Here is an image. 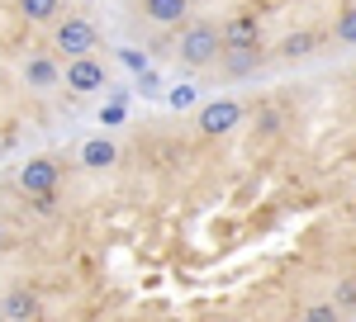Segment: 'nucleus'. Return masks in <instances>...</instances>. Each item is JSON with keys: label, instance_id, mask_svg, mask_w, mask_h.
Returning a JSON list of instances; mask_svg holds the SVG:
<instances>
[{"label": "nucleus", "instance_id": "nucleus-19", "mask_svg": "<svg viewBox=\"0 0 356 322\" xmlns=\"http://www.w3.org/2000/svg\"><path fill=\"white\" fill-rule=\"evenodd\" d=\"M304 318H309V322H332V318H337V303H314Z\"/></svg>", "mask_w": 356, "mask_h": 322}, {"label": "nucleus", "instance_id": "nucleus-2", "mask_svg": "<svg viewBox=\"0 0 356 322\" xmlns=\"http://www.w3.org/2000/svg\"><path fill=\"white\" fill-rule=\"evenodd\" d=\"M53 43H57V53H67V57H86L95 48V24L81 19V15H67V19L53 28Z\"/></svg>", "mask_w": 356, "mask_h": 322}, {"label": "nucleus", "instance_id": "nucleus-21", "mask_svg": "<svg viewBox=\"0 0 356 322\" xmlns=\"http://www.w3.org/2000/svg\"><path fill=\"white\" fill-rule=\"evenodd\" d=\"M0 246H5V232H0Z\"/></svg>", "mask_w": 356, "mask_h": 322}, {"label": "nucleus", "instance_id": "nucleus-9", "mask_svg": "<svg viewBox=\"0 0 356 322\" xmlns=\"http://www.w3.org/2000/svg\"><path fill=\"white\" fill-rule=\"evenodd\" d=\"M114 157H119V152H114L110 137H90V142L81 147V166H90V171H105V166H114Z\"/></svg>", "mask_w": 356, "mask_h": 322}, {"label": "nucleus", "instance_id": "nucleus-11", "mask_svg": "<svg viewBox=\"0 0 356 322\" xmlns=\"http://www.w3.org/2000/svg\"><path fill=\"white\" fill-rule=\"evenodd\" d=\"M19 15L33 19V24H48V19L62 15V0H19Z\"/></svg>", "mask_w": 356, "mask_h": 322}, {"label": "nucleus", "instance_id": "nucleus-13", "mask_svg": "<svg viewBox=\"0 0 356 322\" xmlns=\"http://www.w3.org/2000/svg\"><path fill=\"white\" fill-rule=\"evenodd\" d=\"M332 38H337V43H356V5H347V10L337 15V24H332Z\"/></svg>", "mask_w": 356, "mask_h": 322}, {"label": "nucleus", "instance_id": "nucleus-3", "mask_svg": "<svg viewBox=\"0 0 356 322\" xmlns=\"http://www.w3.org/2000/svg\"><path fill=\"white\" fill-rule=\"evenodd\" d=\"M238 119H243V105H238V100H214V105L200 109L195 128L204 137H219V133H228V128H238Z\"/></svg>", "mask_w": 356, "mask_h": 322}, {"label": "nucleus", "instance_id": "nucleus-16", "mask_svg": "<svg viewBox=\"0 0 356 322\" xmlns=\"http://www.w3.org/2000/svg\"><path fill=\"white\" fill-rule=\"evenodd\" d=\"M332 303H337V308H356V280H342L337 294H332Z\"/></svg>", "mask_w": 356, "mask_h": 322}, {"label": "nucleus", "instance_id": "nucleus-10", "mask_svg": "<svg viewBox=\"0 0 356 322\" xmlns=\"http://www.w3.org/2000/svg\"><path fill=\"white\" fill-rule=\"evenodd\" d=\"M5 318H15V322H29V318H38V298L29 294V289H10V298H5V308H0Z\"/></svg>", "mask_w": 356, "mask_h": 322}, {"label": "nucleus", "instance_id": "nucleus-14", "mask_svg": "<svg viewBox=\"0 0 356 322\" xmlns=\"http://www.w3.org/2000/svg\"><path fill=\"white\" fill-rule=\"evenodd\" d=\"M314 43H318L314 33H290V38L280 43V53H285V57H309V53H314Z\"/></svg>", "mask_w": 356, "mask_h": 322}, {"label": "nucleus", "instance_id": "nucleus-18", "mask_svg": "<svg viewBox=\"0 0 356 322\" xmlns=\"http://www.w3.org/2000/svg\"><path fill=\"white\" fill-rule=\"evenodd\" d=\"M138 90H143V95H162V80H157L152 67H147V71H138Z\"/></svg>", "mask_w": 356, "mask_h": 322}, {"label": "nucleus", "instance_id": "nucleus-5", "mask_svg": "<svg viewBox=\"0 0 356 322\" xmlns=\"http://www.w3.org/2000/svg\"><path fill=\"white\" fill-rule=\"evenodd\" d=\"M19 189H24L29 199H33V194H53V189H57V166L48 157L19 166Z\"/></svg>", "mask_w": 356, "mask_h": 322}, {"label": "nucleus", "instance_id": "nucleus-4", "mask_svg": "<svg viewBox=\"0 0 356 322\" xmlns=\"http://www.w3.org/2000/svg\"><path fill=\"white\" fill-rule=\"evenodd\" d=\"M67 85L76 90V95H86V90H105V67L95 62V57H72L67 62Z\"/></svg>", "mask_w": 356, "mask_h": 322}, {"label": "nucleus", "instance_id": "nucleus-1", "mask_svg": "<svg viewBox=\"0 0 356 322\" xmlns=\"http://www.w3.org/2000/svg\"><path fill=\"white\" fill-rule=\"evenodd\" d=\"M219 53H223V28H219V24H204V19H195V24L181 28L176 57H181L186 67H209V62H214Z\"/></svg>", "mask_w": 356, "mask_h": 322}, {"label": "nucleus", "instance_id": "nucleus-7", "mask_svg": "<svg viewBox=\"0 0 356 322\" xmlns=\"http://www.w3.org/2000/svg\"><path fill=\"white\" fill-rule=\"evenodd\" d=\"M143 15L152 24H181L191 15V0H143Z\"/></svg>", "mask_w": 356, "mask_h": 322}, {"label": "nucleus", "instance_id": "nucleus-20", "mask_svg": "<svg viewBox=\"0 0 356 322\" xmlns=\"http://www.w3.org/2000/svg\"><path fill=\"white\" fill-rule=\"evenodd\" d=\"M119 57H124V67H134V71H147V57L138 53V48H119Z\"/></svg>", "mask_w": 356, "mask_h": 322}, {"label": "nucleus", "instance_id": "nucleus-6", "mask_svg": "<svg viewBox=\"0 0 356 322\" xmlns=\"http://www.w3.org/2000/svg\"><path fill=\"white\" fill-rule=\"evenodd\" d=\"M219 62H223L228 76H247V71L257 67V43H223Z\"/></svg>", "mask_w": 356, "mask_h": 322}, {"label": "nucleus", "instance_id": "nucleus-8", "mask_svg": "<svg viewBox=\"0 0 356 322\" xmlns=\"http://www.w3.org/2000/svg\"><path fill=\"white\" fill-rule=\"evenodd\" d=\"M24 80L33 85V90H53L57 80H62V71H57L53 57H29L24 62Z\"/></svg>", "mask_w": 356, "mask_h": 322}, {"label": "nucleus", "instance_id": "nucleus-15", "mask_svg": "<svg viewBox=\"0 0 356 322\" xmlns=\"http://www.w3.org/2000/svg\"><path fill=\"white\" fill-rule=\"evenodd\" d=\"M166 105H171V109H191V105H195V90H191V85H176V90H166Z\"/></svg>", "mask_w": 356, "mask_h": 322}, {"label": "nucleus", "instance_id": "nucleus-12", "mask_svg": "<svg viewBox=\"0 0 356 322\" xmlns=\"http://www.w3.org/2000/svg\"><path fill=\"white\" fill-rule=\"evenodd\" d=\"M223 43H257V19L252 15H238L223 24Z\"/></svg>", "mask_w": 356, "mask_h": 322}, {"label": "nucleus", "instance_id": "nucleus-17", "mask_svg": "<svg viewBox=\"0 0 356 322\" xmlns=\"http://www.w3.org/2000/svg\"><path fill=\"white\" fill-rule=\"evenodd\" d=\"M100 124H105V128H114V124H124V100H110V105L100 109Z\"/></svg>", "mask_w": 356, "mask_h": 322}]
</instances>
